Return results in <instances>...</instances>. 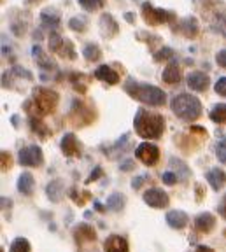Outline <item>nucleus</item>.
Masks as SVG:
<instances>
[{"mask_svg":"<svg viewBox=\"0 0 226 252\" xmlns=\"http://www.w3.org/2000/svg\"><path fill=\"white\" fill-rule=\"evenodd\" d=\"M133 126L137 135L147 140H156L163 135L165 130V119L158 112H149L146 109H139L133 119Z\"/></svg>","mask_w":226,"mask_h":252,"instance_id":"f257e3e1","label":"nucleus"},{"mask_svg":"<svg viewBox=\"0 0 226 252\" xmlns=\"http://www.w3.org/2000/svg\"><path fill=\"white\" fill-rule=\"evenodd\" d=\"M58 93L53 90H49V88H35L33 90V98L32 100H27V103H25V110H27L30 116H39V118H42V116H48L51 114V112H55L56 105H58Z\"/></svg>","mask_w":226,"mask_h":252,"instance_id":"f03ea898","label":"nucleus"},{"mask_svg":"<svg viewBox=\"0 0 226 252\" xmlns=\"http://www.w3.org/2000/svg\"><path fill=\"white\" fill-rule=\"evenodd\" d=\"M125 91L130 94L131 98L139 100V102H142V103H147V105H153V107L165 105V102H167L165 91L153 86V84H139L130 79V81L125 84Z\"/></svg>","mask_w":226,"mask_h":252,"instance_id":"7ed1b4c3","label":"nucleus"},{"mask_svg":"<svg viewBox=\"0 0 226 252\" xmlns=\"http://www.w3.org/2000/svg\"><path fill=\"white\" fill-rule=\"evenodd\" d=\"M172 112L183 121H196L202 116V103L190 93H181L172 100Z\"/></svg>","mask_w":226,"mask_h":252,"instance_id":"20e7f679","label":"nucleus"},{"mask_svg":"<svg viewBox=\"0 0 226 252\" xmlns=\"http://www.w3.org/2000/svg\"><path fill=\"white\" fill-rule=\"evenodd\" d=\"M142 16H144V20H146V23L151 25V27H158V25L167 23V21H170L172 18H174L172 12L153 7L149 2H144L142 4Z\"/></svg>","mask_w":226,"mask_h":252,"instance_id":"39448f33","label":"nucleus"},{"mask_svg":"<svg viewBox=\"0 0 226 252\" xmlns=\"http://www.w3.org/2000/svg\"><path fill=\"white\" fill-rule=\"evenodd\" d=\"M49 49L55 53H58L62 58H68V60H74L75 58V51H74V46L68 39H64V37H60L58 33L51 32V35H49Z\"/></svg>","mask_w":226,"mask_h":252,"instance_id":"423d86ee","label":"nucleus"},{"mask_svg":"<svg viewBox=\"0 0 226 252\" xmlns=\"http://www.w3.org/2000/svg\"><path fill=\"white\" fill-rule=\"evenodd\" d=\"M21 166H40L44 163V154L39 146H27L18 154Z\"/></svg>","mask_w":226,"mask_h":252,"instance_id":"0eeeda50","label":"nucleus"},{"mask_svg":"<svg viewBox=\"0 0 226 252\" xmlns=\"http://www.w3.org/2000/svg\"><path fill=\"white\" fill-rule=\"evenodd\" d=\"M135 156L139 158V161H142L146 166H153V165H156L160 159V149L155 144L144 142V144H140V146L135 149Z\"/></svg>","mask_w":226,"mask_h":252,"instance_id":"6e6552de","label":"nucleus"},{"mask_svg":"<svg viewBox=\"0 0 226 252\" xmlns=\"http://www.w3.org/2000/svg\"><path fill=\"white\" fill-rule=\"evenodd\" d=\"M144 201L149 207H153V209H165L170 203V198H168V194L165 191H161L158 188H153V189H147L146 193H144Z\"/></svg>","mask_w":226,"mask_h":252,"instance_id":"1a4fd4ad","label":"nucleus"},{"mask_svg":"<svg viewBox=\"0 0 226 252\" xmlns=\"http://www.w3.org/2000/svg\"><path fill=\"white\" fill-rule=\"evenodd\" d=\"M72 235H74V240L77 245H84V244H93V242L97 240V231L93 226L86 224V222H81V224H77L74 228V231H72Z\"/></svg>","mask_w":226,"mask_h":252,"instance_id":"9d476101","label":"nucleus"},{"mask_svg":"<svg viewBox=\"0 0 226 252\" xmlns=\"http://www.w3.org/2000/svg\"><path fill=\"white\" fill-rule=\"evenodd\" d=\"M98 27H100V32H102V35L105 37V39H112V37L118 35V32H119V25L116 23V20L109 14V12L100 16Z\"/></svg>","mask_w":226,"mask_h":252,"instance_id":"9b49d317","label":"nucleus"},{"mask_svg":"<svg viewBox=\"0 0 226 252\" xmlns=\"http://www.w3.org/2000/svg\"><path fill=\"white\" fill-rule=\"evenodd\" d=\"M103 251L105 252H130V245L128 240L121 235H111L107 236V240L103 244Z\"/></svg>","mask_w":226,"mask_h":252,"instance_id":"f8f14e48","label":"nucleus"},{"mask_svg":"<svg viewBox=\"0 0 226 252\" xmlns=\"http://www.w3.org/2000/svg\"><path fill=\"white\" fill-rule=\"evenodd\" d=\"M194 228H196L198 233H203V235L210 233L216 228V216H212L210 212L200 214V216L194 219Z\"/></svg>","mask_w":226,"mask_h":252,"instance_id":"ddd939ff","label":"nucleus"},{"mask_svg":"<svg viewBox=\"0 0 226 252\" xmlns=\"http://www.w3.org/2000/svg\"><path fill=\"white\" fill-rule=\"evenodd\" d=\"M210 84V79L203 72H191L188 75V86L193 91H205Z\"/></svg>","mask_w":226,"mask_h":252,"instance_id":"4468645a","label":"nucleus"},{"mask_svg":"<svg viewBox=\"0 0 226 252\" xmlns=\"http://www.w3.org/2000/svg\"><path fill=\"white\" fill-rule=\"evenodd\" d=\"M60 147H62V151H64L65 156H68V158L79 156V153H81V151H79V142H77V138H75L74 133L64 135Z\"/></svg>","mask_w":226,"mask_h":252,"instance_id":"2eb2a0df","label":"nucleus"},{"mask_svg":"<svg viewBox=\"0 0 226 252\" xmlns=\"http://www.w3.org/2000/svg\"><path fill=\"white\" fill-rule=\"evenodd\" d=\"M167 222L174 229H184L188 226V222H190V217L183 210H170L167 214Z\"/></svg>","mask_w":226,"mask_h":252,"instance_id":"dca6fc26","label":"nucleus"},{"mask_svg":"<svg viewBox=\"0 0 226 252\" xmlns=\"http://www.w3.org/2000/svg\"><path fill=\"white\" fill-rule=\"evenodd\" d=\"M207 182L214 191H221L226 186V173L221 168H212L207 172Z\"/></svg>","mask_w":226,"mask_h":252,"instance_id":"f3484780","label":"nucleus"},{"mask_svg":"<svg viewBox=\"0 0 226 252\" xmlns=\"http://www.w3.org/2000/svg\"><path fill=\"white\" fill-rule=\"evenodd\" d=\"M33 186H35V181H33V175L30 172H23L18 177V191L25 196H32Z\"/></svg>","mask_w":226,"mask_h":252,"instance_id":"a211bd4d","label":"nucleus"},{"mask_svg":"<svg viewBox=\"0 0 226 252\" xmlns=\"http://www.w3.org/2000/svg\"><path fill=\"white\" fill-rule=\"evenodd\" d=\"M95 77L98 79V81H103V83H107V84L119 83V74L112 70L109 65H100V67L95 70Z\"/></svg>","mask_w":226,"mask_h":252,"instance_id":"6ab92c4d","label":"nucleus"},{"mask_svg":"<svg viewBox=\"0 0 226 252\" xmlns=\"http://www.w3.org/2000/svg\"><path fill=\"white\" fill-rule=\"evenodd\" d=\"M179 30L183 32L184 35L190 37V39H194V37L198 35V21L194 20L193 16H190V18H184L183 21H181V27H179Z\"/></svg>","mask_w":226,"mask_h":252,"instance_id":"aec40b11","label":"nucleus"},{"mask_svg":"<svg viewBox=\"0 0 226 252\" xmlns=\"http://www.w3.org/2000/svg\"><path fill=\"white\" fill-rule=\"evenodd\" d=\"M30 128H32L33 133H37L40 138H46L51 135V130L48 128V125L42 121V118L39 116H30Z\"/></svg>","mask_w":226,"mask_h":252,"instance_id":"412c9836","label":"nucleus"},{"mask_svg":"<svg viewBox=\"0 0 226 252\" xmlns=\"http://www.w3.org/2000/svg\"><path fill=\"white\" fill-rule=\"evenodd\" d=\"M46 194H48V198L53 201V203H58L60 200H62V194H64V184H62V181H51L48 186H46Z\"/></svg>","mask_w":226,"mask_h":252,"instance_id":"4be33fe9","label":"nucleus"},{"mask_svg":"<svg viewBox=\"0 0 226 252\" xmlns=\"http://www.w3.org/2000/svg\"><path fill=\"white\" fill-rule=\"evenodd\" d=\"M163 81L168 84H175L181 81V70H179V65L175 62H170L163 70Z\"/></svg>","mask_w":226,"mask_h":252,"instance_id":"5701e85b","label":"nucleus"},{"mask_svg":"<svg viewBox=\"0 0 226 252\" xmlns=\"http://www.w3.org/2000/svg\"><path fill=\"white\" fill-rule=\"evenodd\" d=\"M32 55H33V58L37 60V65H39L40 68H46V70H49V68H55V63H53L51 60L46 56V53L40 49V46H33L32 47Z\"/></svg>","mask_w":226,"mask_h":252,"instance_id":"b1692460","label":"nucleus"},{"mask_svg":"<svg viewBox=\"0 0 226 252\" xmlns=\"http://www.w3.org/2000/svg\"><path fill=\"white\" fill-rule=\"evenodd\" d=\"M123 207H125V196L121 193H112L107 198V209L112 210V212H119V210H123Z\"/></svg>","mask_w":226,"mask_h":252,"instance_id":"393cba45","label":"nucleus"},{"mask_svg":"<svg viewBox=\"0 0 226 252\" xmlns=\"http://www.w3.org/2000/svg\"><path fill=\"white\" fill-rule=\"evenodd\" d=\"M170 168H175V175H177L181 181H186L188 177H190V168H188L186 165H184L181 159H175V158H172L170 159Z\"/></svg>","mask_w":226,"mask_h":252,"instance_id":"a878e982","label":"nucleus"},{"mask_svg":"<svg viewBox=\"0 0 226 252\" xmlns=\"http://www.w3.org/2000/svg\"><path fill=\"white\" fill-rule=\"evenodd\" d=\"M210 119L218 125H225L226 123V103H218L214 109L210 110Z\"/></svg>","mask_w":226,"mask_h":252,"instance_id":"bb28decb","label":"nucleus"},{"mask_svg":"<svg viewBox=\"0 0 226 252\" xmlns=\"http://www.w3.org/2000/svg\"><path fill=\"white\" fill-rule=\"evenodd\" d=\"M83 56L88 62H98L102 58V51L97 44H86V47L83 49Z\"/></svg>","mask_w":226,"mask_h":252,"instance_id":"cd10ccee","label":"nucleus"},{"mask_svg":"<svg viewBox=\"0 0 226 252\" xmlns=\"http://www.w3.org/2000/svg\"><path fill=\"white\" fill-rule=\"evenodd\" d=\"M30 251H32V245H30V242H28L27 238H23V236L14 238L11 247H9V252H30Z\"/></svg>","mask_w":226,"mask_h":252,"instance_id":"c85d7f7f","label":"nucleus"},{"mask_svg":"<svg viewBox=\"0 0 226 252\" xmlns=\"http://www.w3.org/2000/svg\"><path fill=\"white\" fill-rule=\"evenodd\" d=\"M40 18H42L44 27H48V28H49V32H55V30H56V27L60 25V18H58L56 14H49V11H42Z\"/></svg>","mask_w":226,"mask_h":252,"instance_id":"c756f323","label":"nucleus"},{"mask_svg":"<svg viewBox=\"0 0 226 252\" xmlns=\"http://www.w3.org/2000/svg\"><path fill=\"white\" fill-rule=\"evenodd\" d=\"M70 198H72V201H74L75 205H79V207H83V205L86 203V200H90V198H92V194L88 193V191H83V193H77L75 189H72V191H70Z\"/></svg>","mask_w":226,"mask_h":252,"instance_id":"7c9ffc66","label":"nucleus"},{"mask_svg":"<svg viewBox=\"0 0 226 252\" xmlns=\"http://www.w3.org/2000/svg\"><path fill=\"white\" fill-rule=\"evenodd\" d=\"M79 5L84 9V11H97L103 5V0H79Z\"/></svg>","mask_w":226,"mask_h":252,"instance_id":"2f4dec72","label":"nucleus"},{"mask_svg":"<svg viewBox=\"0 0 226 252\" xmlns=\"http://www.w3.org/2000/svg\"><path fill=\"white\" fill-rule=\"evenodd\" d=\"M68 27L74 32H81V33H83V32L86 30V21H84V18H81V16H75V18H70Z\"/></svg>","mask_w":226,"mask_h":252,"instance_id":"473e14b6","label":"nucleus"},{"mask_svg":"<svg viewBox=\"0 0 226 252\" xmlns=\"http://www.w3.org/2000/svg\"><path fill=\"white\" fill-rule=\"evenodd\" d=\"M174 58V51L170 47H161L160 51L155 53V62H167V60Z\"/></svg>","mask_w":226,"mask_h":252,"instance_id":"72a5a7b5","label":"nucleus"},{"mask_svg":"<svg viewBox=\"0 0 226 252\" xmlns=\"http://www.w3.org/2000/svg\"><path fill=\"white\" fill-rule=\"evenodd\" d=\"M216 156L221 163H226V138L218 142V146H216Z\"/></svg>","mask_w":226,"mask_h":252,"instance_id":"f704fd0d","label":"nucleus"},{"mask_svg":"<svg viewBox=\"0 0 226 252\" xmlns=\"http://www.w3.org/2000/svg\"><path fill=\"white\" fill-rule=\"evenodd\" d=\"M161 181L165 182L167 186H172V184H175V182L179 181V177L175 175L174 172H165V173L161 175Z\"/></svg>","mask_w":226,"mask_h":252,"instance_id":"c9c22d12","label":"nucleus"},{"mask_svg":"<svg viewBox=\"0 0 226 252\" xmlns=\"http://www.w3.org/2000/svg\"><path fill=\"white\" fill-rule=\"evenodd\" d=\"M12 166V159H11V154L5 153V151H2V172H5V170H9Z\"/></svg>","mask_w":226,"mask_h":252,"instance_id":"e433bc0d","label":"nucleus"},{"mask_svg":"<svg viewBox=\"0 0 226 252\" xmlns=\"http://www.w3.org/2000/svg\"><path fill=\"white\" fill-rule=\"evenodd\" d=\"M214 90H216V93H218V94H221V96H226V77L219 79L218 83H216Z\"/></svg>","mask_w":226,"mask_h":252,"instance_id":"4c0bfd02","label":"nucleus"},{"mask_svg":"<svg viewBox=\"0 0 226 252\" xmlns=\"http://www.w3.org/2000/svg\"><path fill=\"white\" fill-rule=\"evenodd\" d=\"M102 168L100 166H95V170H93V173H90V177L86 179V184H92V182H95L97 179H100L102 177Z\"/></svg>","mask_w":226,"mask_h":252,"instance_id":"58836bf2","label":"nucleus"},{"mask_svg":"<svg viewBox=\"0 0 226 252\" xmlns=\"http://www.w3.org/2000/svg\"><path fill=\"white\" fill-rule=\"evenodd\" d=\"M216 62H218L219 67L226 68V49H223V51H219L218 55H216Z\"/></svg>","mask_w":226,"mask_h":252,"instance_id":"ea45409f","label":"nucleus"},{"mask_svg":"<svg viewBox=\"0 0 226 252\" xmlns=\"http://www.w3.org/2000/svg\"><path fill=\"white\" fill-rule=\"evenodd\" d=\"M12 72H16V75H20V77H25V79H32V75H30V72L28 70H25V68H21V67H14L12 68Z\"/></svg>","mask_w":226,"mask_h":252,"instance_id":"a19ab883","label":"nucleus"},{"mask_svg":"<svg viewBox=\"0 0 226 252\" xmlns=\"http://www.w3.org/2000/svg\"><path fill=\"white\" fill-rule=\"evenodd\" d=\"M194 189H196V201H202L203 198H205V189H203V186L196 184L194 186Z\"/></svg>","mask_w":226,"mask_h":252,"instance_id":"79ce46f5","label":"nucleus"},{"mask_svg":"<svg viewBox=\"0 0 226 252\" xmlns=\"http://www.w3.org/2000/svg\"><path fill=\"white\" fill-rule=\"evenodd\" d=\"M190 130H191V133H198V135H202V137H205L207 135L205 128H202V126H191Z\"/></svg>","mask_w":226,"mask_h":252,"instance_id":"37998d69","label":"nucleus"},{"mask_svg":"<svg viewBox=\"0 0 226 252\" xmlns=\"http://www.w3.org/2000/svg\"><path fill=\"white\" fill-rule=\"evenodd\" d=\"M218 210H219V214H221V216L226 219V194L223 196V201H221V205L218 207Z\"/></svg>","mask_w":226,"mask_h":252,"instance_id":"c03bdc74","label":"nucleus"},{"mask_svg":"<svg viewBox=\"0 0 226 252\" xmlns=\"http://www.w3.org/2000/svg\"><path fill=\"white\" fill-rule=\"evenodd\" d=\"M142 181H144V177H137L133 182H131V188H133V189H139L140 186H142Z\"/></svg>","mask_w":226,"mask_h":252,"instance_id":"a18cd8bd","label":"nucleus"},{"mask_svg":"<svg viewBox=\"0 0 226 252\" xmlns=\"http://www.w3.org/2000/svg\"><path fill=\"white\" fill-rule=\"evenodd\" d=\"M194 252H214V249L207 247V245H198V247H196V251H194Z\"/></svg>","mask_w":226,"mask_h":252,"instance_id":"49530a36","label":"nucleus"},{"mask_svg":"<svg viewBox=\"0 0 226 252\" xmlns=\"http://www.w3.org/2000/svg\"><path fill=\"white\" fill-rule=\"evenodd\" d=\"M131 168H135L133 161H127V163H123V165H121V170H125V172H127V170H131Z\"/></svg>","mask_w":226,"mask_h":252,"instance_id":"de8ad7c7","label":"nucleus"},{"mask_svg":"<svg viewBox=\"0 0 226 252\" xmlns=\"http://www.w3.org/2000/svg\"><path fill=\"white\" fill-rule=\"evenodd\" d=\"M125 20H127L128 23H135V14L133 12H125Z\"/></svg>","mask_w":226,"mask_h":252,"instance_id":"09e8293b","label":"nucleus"},{"mask_svg":"<svg viewBox=\"0 0 226 252\" xmlns=\"http://www.w3.org/2000/svg\"><path fill=\"white\" fill-rule=\"evenodd\" d=\"M95 209L98 210V212H105V209H103V207H102V205L98 203V201H95Z\"/></svg>","mask_w":226,"mask_h":252,"instance_id":"8fccbe9b","label":"nucleus"},{"mask_svg":"<svg viewBox=\"0 0 226 252\" xmlns=\"http://www.w3.org/2000/svg\"><path fill=\"white\" fill-rule=\"evenodd\" d=\"M221 33H223V37L226 39V21H223V25H221Z\"/></svg>","mask_w":226,"mask_h":252,"instance_id":"3c124183","label":"nucleus"},{"mask_svg":"<svg viewBox=\"0 0 226 252\" xmlns=\"http://www.w3.org/2000/svg\"><path fill=\"white\" fill-rule=\"evenodd\" d=\"M27 2H39V0H27Z\"/></svg>","mask_w":226,"mask_h":252,"instance_id":"603ef678","label":"nucleus"},{"mask_svg":"<svg viewBox=\"0 0 226 252\" xmlns=\"http://www.w3.org/2000/svg\"><path fill=\"white\" fill-rule=\"evenodd\" d=\"M0 252H4V249H2V251H0Z\"/></svg>","mask_w":226,"mask_h":252,"instance_id":"864d4df0","label":"nucleus"},{"mask_svg":"<svg viewBox=\"0 0 226 252\" xmlns=\"http://www.w3.org/2000/svg\"><path fill=\"white\" fill-rule=\"evenodd\" d=\"M225 235H226V231H225Z\"/></svg>","mask_w":226,"mask_h":252,"instance_id":"5fc2aeb1","label":"nucleus"}]
</instances>
